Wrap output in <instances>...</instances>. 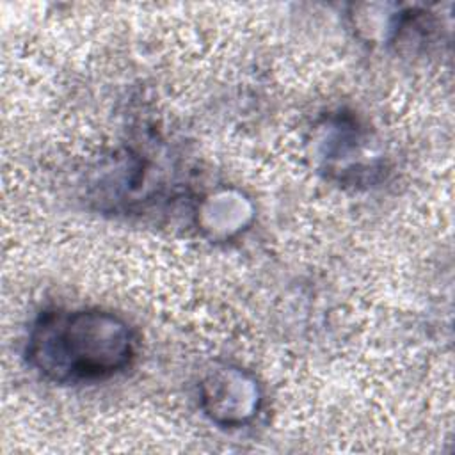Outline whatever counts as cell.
I'll return each mask as SVG.
<instances>
[{"instance_id":"6da1fadb","label":"cell","mask_w":455,"mask_h":455,"mask_svg":"<svg viewBox=\"0 0 455 455\" xmlns=\"http://www.w3.org/2000/svg\"><path fill=\"white\" fill-rule=\"evenodd\" d=\"M132 327L100 309L44 311L27 339V361L44 379L78 384L108 379L135 357Z\"/></svg>"}]
</instances>
